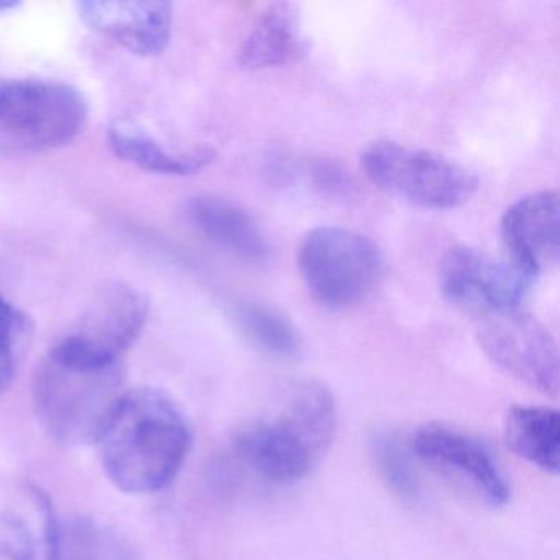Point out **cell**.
I'll return each instance as SVG.
<instances>
[{"instance_id": "6da1fadb", "label": "cell", "mask_w": 560, "mask_h": 560, "mask_svg": "<svg viewBox=\"0 0 560 560\" xmlns=\"http://www.w3.org/2000/svg\"><path fill=\"white\" fill-rule=\"evenodd\" d=\"M97 442L109 480L145 494L172 483L191 447V429L168 395L140 388L126 392Z\"/></svg>"}, {"instance_id": "7a4b0ae2", "label": "cell", "mask_w": 560, "mask_h": 560, "mask_svg": "<svg viewBox=\"0 0 560 560\" xmlns=\"http://www.w3.org/2000/svg\"><path fill=\"white\" fill-rule=\"evenodd\" d=\"M336 425L332 393L323 383H304L275 418L245 428L235 438L234 451L264 480L296 483L320 464Z\"/></svg>"}, {"instance_id": "3957f363", "label": "cell", "mask_w": 560, "mask_h": 560, "mask_svg": "<svg viewBox=\"0 0 560 560\" xmlns=\"http://www.w3.org/2000/svg\"><path fill=\"white\" fill-rule=\"evenodd\" d=\"M124 395L120 363L84 365L48 352L35 373V412L42 428L61 444L100 441Z\"/></svg>"}, {"instance_id": "277c9868", "label": "cell", "mask_w": 560, "mask_h": 560, "mask_svg": "<svg viewBox=\"0 0 560 560\" xmlns=\"http://www.w3.org/2000/svg\"><path fill=\"white\" fill-rule=\"evenodd\" d=\"M88 103L77 88L38 78L0 81V149L44 153L73 142L86 126Z\"/></svg>"}, {"instance_id": "5b68a950", "label": "cell", "mask_w": 560, "mask_h": 560, "mask_svg": "<svg viewBox=\"0 0 560 560\" xmlns=\"http://www.w3.org/2000/svg\"><path fill=\"white\" fill-rule=\"evenodd\" d=\"M300 270L317 303L329 310H349L376 290L385 271V258L366 235L320 225L303 238Z\"/></svg>"}, {"instance_id": "8992f818", "label": "cell", "mask_w": 560, "mask_h": 560, "mask_svg": "<svg viewBox=\"0 0 560 560\" xmlns=\"http://www.w3.org/2000/svg\"><path fill=\"white\" fill-rule=\"evenodd\" d=\"M360 165L373 185L422 209L460 208L477 191L478 182L470 170L401 143H373L362 153Z\"/></svg>"}, {"instance_id": "52a82bcc", "label": "cell", "mask_w": 560, "mask_h": 560, "mask_svg": "<svg viewBox=\"0 0 560 560\" xmlns=\"http://www.w3.org/2000/svg\"><path fill=\"white\" fill-rule=\"evenodd\" d=\"M147 317L149 301L140 291L122 283L109 284L50 352L84 365H116L139 339Z\"/></svg>"}, {"instance_id": "ba28073f", "label": "cell", "mask_w": 560, "mask_h": 560, "mask_svg": "<svg viewBox=\"0 0 560 560\" xmlns=\"http://www.w3.org/2000/svg\"><path fill=\"white\" fill-rule=\"evenodd\" d=\"M412 451L470 500L488 508L503 506L510 500V485L500 465L474 435L442 422H429L416 432Z\"/></svg>"}, {"instance_id": "9c48e42d", "label": "cell", "mask_w": 560, "mask_h": 560, "mask_svg": "<svg viewBox=\"0 0 560 560\" xmlns=\"http://www.w3.org/2000/svg\"><path fill=\"white\" fill-rule=\"evenodd\" d=\"M488 359L501 370L544 395L559 392V352L552 334L521 310L488 314L477 329Z\"/></svg>"}, {"instance_id": "30bf717a", "label": "cell", "mask_w": 560, "mask_h": 560, "mask_svg": "<svg viewBox=\"0 0 560 560\" xmlns=\"http://www.w3.org/2000/svg\"><path fill=\"white\" fill-rule=\"evenodd\" d=\"M534 278L506 257L494 258L478 248H451L439 267V288L445 300L462 310L488 316L520 310Z\"/></svg>"}, {"instance_id": "8fae6325", "label": "cell", "mask_w": 560, "mask_h": 560, "mask_svg": "<svg viewBox=\"0 0 560 560\" xmlns=\"http://www.w3.org/2000/svg\"><path fill=\"white\" fill-rule=\"evenodd\" d=\"M560 205L556 191L517 199L501 219L506 258L536 280L559 258Z\"/></svg>"}, {"instance_id": "7c38bea8", "label": "cell", "mask_w": 560, "mask_h": 560, "mask_svg": "<svg viewBox=\"0 0 560 560\" xmlns=\"http://www.w3.org/2000/svg\"><path fill=\"white\" fill-rule=\"evenodd\" d=\"M93 31L140 57H156L168 47L173 11L168 2L88 0L78 4Z\"/></svg>"}, {"instance_id": "4fadbf2b", "label": "cell", "mask_w": 560, "mask_h": 560, "mask_svg": "<svg viewBox=\"0 0 560 560\" xmlns=\"http://www.w3.org/2000/svg\"><path fill=\"white\" fill-rule=\"evenodd\" d=\"M191 224L208 241L250 264H264L270 257V244L257 219L231 199L198 195L186 208Z\"/></svg>"}, {"instance_id": "5bb4252c", "label": "cell", "mask_w": 560, "mask_h": 560, "mask_svg": "<svg viewBox=\"0 0 560 560\" xmlns=\"http://www.w3.org/2000/svg\"><path fill=\"white\" fill-rule=\"evenodd\" d=\"M307 42L293 4L270 5L260 15L238 50L244 70L260 71L287 67L304 57Z\"/></svg>"}, {"instance_id": "9a60e30c", "label": "cell", "mask_w": 560, "mask_h": 560, "mask_svg": "<svg viewBox=\"0 0 560 560\" xmlns=\"http://www.w3.org/2000/svg\"><path fill=\"white\" fill-rule=\"evenodd\" d=\"M110 149L124 162L156 175L188 176L201 172L214 160L209 149L172 152L139 124L117 120L107 132Z\"/></svg>"}, {"instance_id": "2e32d148", "label": "cell", "mask_w": 560, "mask_h": 560, "mask_svg": "<svg viewBox=\"0 0 560 560\" xmlns=\"http://www.w3.org/2000/svg\"><path fill=\"white\" fill-rule=\"evenodd\" d=\"M508 447L546 474H559L560 421L547 406H513L504 419Z\"/></svg>"}, {"instance_id": "e0dca14e", "label": "cell", "mask_w": 560, "mask_h": 560, "mask_svg": "<svg viewBox=\"0 0 560 560\" xmlns=\"http://www.w3.org/2000/svg\"><path fill=\"white\" fill-rule=\"evenodd\" d=\"M48 560H140L136 550L109 524L96 517L60 520L47 547Z\"/></svg>"}, {"instance_id": "ac0fdd59", "label": "cell", "mask_w": 560, "mask_h": 560, "mask_svg": "<svg viewBox=\"0 0 560 560\" xmlns=\"http://www.w3.org/2000/svg\"><path fill=\"white\" fill-rule=\"evenodd\" d=\"M235 316L245 336L264 352L280 359H293L300 353V332L290 317L277 307L265 303H244Z\"/></svg>"}, {"instance_id": "d6986e66", "label": "cell", "mask_w": 560, "mask_h": 560, "mask_svg": "<svg viewBox=\"0 0 560 560\" xmlns=\"http://www.w3.org/2000/svg\"><path fill=\"white\" fill-rule=\"evenodd\" d=\"M32 339L27 314L0 296V393L11 386Z\"/></svg>"}, {"instance_id": "ffe728a7", "label": "cell", "mask_w": 560, "mask_h": 560, "mask_svg": "<svg viewBox=\"0 0 560 560\" xmlns=\"http://www.w3.org/2000/svg\"><path fill=\"white\" fill-rule=\"evenodd\" d=\"M373 457L383 480L402 498H415L418 481L405 448L392 434L376 435L373 441Z\"/></svg>"}, {"instance_id": "44dd1931", "label": "cell", "mask_w": 560, "mask_h": 560, "mask_svg": "<svg viewBox=\"0 0 560 560\" xmlns=\"http://www.w3.org/2000/svg\"><path fill=\"white\" fill-rule=\"evenodd\" d=\"M0 560H35V540L21 514H0Z\"/></svg>"}, {"instance_id": "7402d4cb", "label": "cell", "mask_w": 560, "mask_h": 560, "mask_svg": "<svg viewBox=\"0 0 560 560\" xmlns=\"http://www.w3.org/2000/svg\"><path fill=\"white\" fill-rule=\"evenodd\" d=\"M14 8H18L15 2H0V12L11 11Z\"/></svg>"}]
</instances>
